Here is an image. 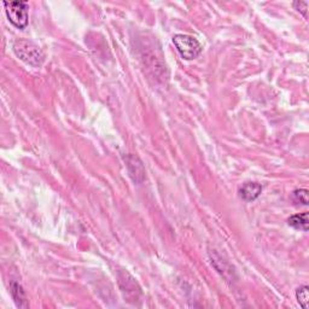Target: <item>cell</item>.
Instances as JSON below:
<instances>
[{
	"label": "cell",
	"mask_w": 309,
	"mask_h": 309,
	"mask_svg": "<svg viewBox=\"0 0 309 309\" xmlns=\"http://www.w3.org/2000/svg\"><path fill=\"white\" fill-rule=\"evenodd\" d=\"M14 52L21 61L33 67H40L45 58L39 46L25 39L15 41Z\"/></svg>",
	"instance_id": "cell-1"
},
{
	"label": "cell",
	"mask_w": 309,
	"mask_h": 309,
	"mask_svg": "<svg viewBox=\"0 0 309 309\" xmlns=\"http://www.w3.org/2000/svg\"><path fill=\"white\" fill-rule=\"evenodd\" d=\"M10 291H11L12 298L15 300V303L17 307L19 308H27V300H25V294L24 290H23V288L21 285L18 284V282L12 281L11 282V287H10Z\"/></svg>",
	"instance_id": "cell-6"
},
{
	"label": "cell",
	"mask_w": 309,
	"mask_h": 309,
	"mask_svg": "<svg viewBox=\"0 0 309 309\" xmlns=\"http://www.w3.org/2000/svg\"><path fill=\"white\" fill-rule=\"evenodd\" d=\"M291 198L295 203L302 205H308L309 204V199H308V190L305 189H297L292 192Z\"/></svg>",
	"instance_id": "cell-9"
},
{
	"label": "cell",
	"mask_w": 309,
	"mask_h": 309,
	"mask_svg": "<svg viewBox=\"0 0 309 309\" xmlns=\"http://www.w3.org/2000/svg\"><path fill=\"white\" fill-rule=\"evenodd\" d=\"M124 161L127 163L128 173H130L131 177L134 183H141L145 179V170H144L143 163L138 157L133 156V154H128L124 157Z\"/></svg>",
	"instance_id": "cell-4"
},
{
	"label": "cell",
	"mask_w": 309,
	"mask_h": 309,
	"mask_svg": "<svg viewBox=\"0 0 309 309\" xmlns=\"http://www.w3.org/2000/svg\"><path fill=\"white\" fill-rule=\"evenodd\" d=\"M173 42L180 56L186 61H192L198 57L203 48L200 42L195 37L189 34L174 35Z\"/></svg>",
	"instance_id": "cell-2"
},
{
	"label": "cell",
	"mask_w": 309,
	"mask_h": 309,
	"mask_svg": "<svg viewBox=\"0 0 309 309\" xmlns=\"http://www.w3.org/2000/svg\"><path fill=\"white\" fill-rule=\"evenodd\" d=\"M296 298H297L298 303L303 309L308 308V302H309V288L307 285L300 287L296 290Z\"/></svg>",
	"instance_id": "cell-8"
},
{
	"label": "cell",
	"mask_w": 309,
	"mask_h": 309,
	"mask_svg": "<svg viewBox=\"0 0 309 309\" xmlns=\"http://www.w3.org/2000/svg\"><path fill=\"white\" fill-rule=\"evenodd\" d=\"M262 192V186L258 183H245L239 189V196L242 197L245 202H252L258 199Z\"/></svg>",
	"instance_id": "cell-5"
},
{
	"label": "cell",
	"mask_w": 309,
	"mask_h": 309,
	"mask_svg": "<svg viewBox=\"0 0 309 309\" xmlns=\"http://www.w3.org/2000/svg\"><path fill=\"white\" fill-rule=\"evenodd\" d=\"M294 8L297 9V11H300L304 17H307V10H308V3L305 2H295Z\"/></svg>",
	"instance_id": "cell-10"
},
{
	"label": "cell",
	"mask_w": 309,
	"mask_h": 309,
	"mask_svg": "<svg viewBox=\"0 0 309 309\" xmlns=\"http://www.w3.org/2000/svg\"><path fill=\"white\" fill-rule=\"evenodd\" d=\"M308 213L297 214V215H292L288 220V225L294 227L295 229H301V231H308Z\"/></svg>",
	"instance_id": "cell-7"
},
{
	"label": "cell",
	"mask_w": 309,
	"mask_h": 309,
	"mask_svg": "<svg viewBox=\"0 0 309 309\" xmlns=\"http://www.w3.org/2000/svg\"><path fill=\"white\" fill-rule=\"evenodd\" d=\"M6 16L9 21L18 29L28 25V3L27 2H4Z\"/></svg>",
	"instance_id": "cell-3"
}]
</instances>
